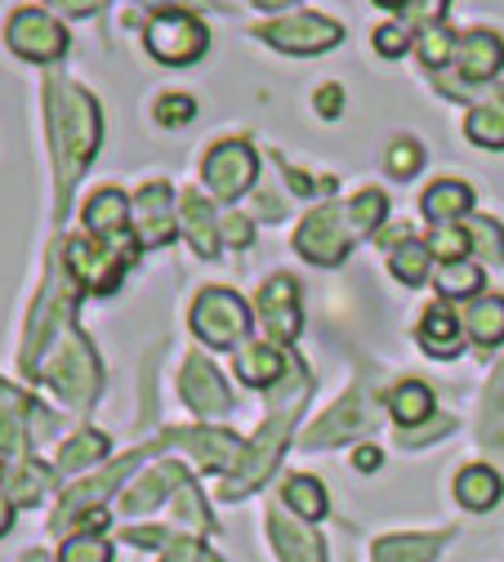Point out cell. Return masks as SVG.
I'll use <instances>...</instances> for the list:
<instances>
[{"label": "cell", "mask_w": 504, "mask_h": 562, "mask_svg": "<svg viewBox=\"0 0 504 562\" xmlns=\"http://www.w3.org/2000/svg\"><path fill=\"white\" fill-rule=\"evenodd\" d=\"M389 175H397V179H411L415 170H419V161H424V153H419V144H411V138H397V144L389 148Z\"/></svg>", "instance_id": "74e56055"}, {"label": "cell", "mask_w": 504, "mask_h": 562, "mask_svg": "<svg viewBox=\"0 0 504 562\" xmlns=\"http://www.w3.org/2000/svg\"><path fill=\"white\" fill-rule=\"evenodd\" d=\"M376 49H380L384 58H397V54L406 49V27H380V32H376Z\"/></svg>", "instance_id": "7bdbcfd3"}, {"label": "cell", "mask_w": 504, "mask_h": 562, "mask_svg": "<svg viewBox=\"0 0 504 562\" xmlns=\"http://www.w3.org/2000/svg\"><path fill=\"white\" fill-rule=\"evenodd\" d=\"M451 49H456V36H451L447 27H428L424 41H419V58H424L428 67H443V63L451 58Z\"/></svg>", "instance_id": "8d00e7d4"}, {"label": "cell", "mask_w": 504, "mask_h": 562, "mask_svg": "<svg viewBox=\"0 0 504 562\" xmlns=\"http://www.w3.org/2000/svg\"><path fill=\"white\" fill-rule=\"evenodd\" d=\"M5 531H10V496L0 491V536H5Z\"/></svg>", "instance_id": "f907efd6"}, {"label": "cell", "mask_w": 504, "mask_h": 562, "mask_svg": "<svg viewBox=\"0 0 504 562\" xmlns=\"http://www.w3.org/2000/svg\"><path fill=\"white\" fill-rule=\"evenodd\" d=\"M317 112L322 116H339L344 112V90L339 86H322L317 90Z\"/></svg>", "instance_id": "f6af8a7d"}, {"label": "cell", "mask_w": 504, "mask_h": 562, "mask_svg": "<svg viewBox=\"0 0 504 562\" xmlns=\"http://www.w3.org/2000/svg\"><path fill=\"white\" fill-rule=\"evenodd\" d=\"M447 536H389L376 544V562H434Z\"/></svg>", "instance_id": "cb8c5ba5"}, {"label": "cell", "mask_w": 504, "mask_h": 562, "mask_svg": "<svg viewBox=\"0 0 504 562\" xmlns=\"http://www.w3.org/2000/svg\"><path fill=\"white\" fill-rule=\"evenodd\" d=\"M438 291L443 295H478L482 291V272L473 268V263H447L443 272H438Z\"/></svg>", "instance_id": "836d02e7"}, {"label": "cell", "mask_w": 504, "mask_h": 562, "mask_svg": "<svg viewBox=\"0 0 504 562\" xmlns=\"http://www.w3.org/2000/svg\"><path fill=\"white\" fill-rule=\"evenodd\" d=\"M447 429H451V419H438V425H434V429H428V438H434V434H447ZM419 438H424V434H406L402 442H406V447H415Z\"/></svg>", "instance_id": "681fc988"}, {"label": "cell", "mask_w": 504, "mask_h": 562, "mask_svg": "<svg viewBox=\"0 0 504 562\" xmlns=\"http://www.w3.org/2000/svg\"><path fill=\"white\" fill-rule=\"evenodd\" d=\"M166 442L188 447L205 469H220V473H233V469L250 456V447H246L242 438H233V434H214V429H179V434H166Z\"/></svg>", "instance_id": "7c38bea8"}, {"label": "cell", "mask_w": 504, "mask_h": 562, "mask_svg": "<svg viewBox=\"0 0 504 562\" xmlns=\"http://www.w3.org/2000/svg\"><path fill=\"white\" fill-rule=\"evenodd\" d=\"M192 112H197V108H192L188 94H161V99H157V125H166V130L192 121Z\"/></svg>", "instance_id": "f35d334b"}, {"label": "cell", "mask_w": 504, "mask_h": 562, "mask_svg": "<svg viewBox=\"0 0 504 562\" xmlns=\"http://www.w3.org/2000/svg\"><path fill=\"white\" fill-rule=\"evenodd\" d=\"M179 220H183V228H188V237H192V250L197 255H214V246H220V237H214V210L201 201V196H183L179 201Z\"/></svg>", "instance_id": "484cf974"}, {"label": "cell", "mask_w": 504, "mask_h": 562, "mask_svg": "<svg viewBox=\"0 0 504 562\" xmlns=\"http://www.w3.org/2000/svg\"><path fill=\"white\" fill-rule=\"evenodd\" d=\"M419 344H424V353H434V358H456L460 344H464L460 317L447 304H434L424 313V322H419Z\"/></svg>", "instance_id": "d6986e66"}, {"label": "cell", "mask_w": 504, "mask_h": 562, "mask_svg": "<svg viewBox=\"0 0 504 562\" xmlns=\"http://www.w3.org/2000/svg\"><path fill=\"white\" fill-rule=\"evenodd\" d=\"M130 259H134L130 250H108V241H90V237L67 241V268H71V277H77L81 286H90L94 295L116 291L121 268H125Z\"/></svg>", "instance_id": "52a82bcc"}, {"label": "cell", "mask_w": 504, "mask_h": 562, "mask_svg": "<svg viewBox=\"0 0 504 562\" xmlns=\"http://www.w3.org/2000/svg\"><path fill=\"white\" fill-rule=\"evenodd\" d=\"M5 41L19 58H32V63H54L67 54V32L63 23H54L49 14L41 10H19L5 27Z\"/></svg>", "instance_id": "ba28073f"}, {"label": "cell", "mask_w": 504, "mask_h": 562, "mask_svg": "<svg viewBox=\"0 0 504 562\" xmlns=\"http://www.w3.org/2000/svg\"><path fill=\"white\" fill-rule=\"evenodd\" d=\"M464 134L482 148H504V99H491V103L473 108L469 121H464Z\"/></svg>", "instance_id": "83f0119b"}, {"label": "cell", "mask_w": 504, "mask_h": 562, "mask_svg": "<svg viewBox=\"0 0 504 562\" xmlns=\"http://www.w3.org/2000/svg\"><path fill=\"white\" fill-rule=\"evenodd\" d=\"M224 237H228L233 246H246V241H250V224H246V215H228V220H224Z\"/></svg>", "instance_id": "bcb514c9"}, {"label": "cell", "mask_w": 504, "mask_h": 562, "mask_svg": "<svg viewBox=\"0 0 504 562\" xmlns=\"http://www.w3.org/2000/svg\"><path fill=\"white\" fill-rule=\"evenodd\" d=\"M309 393V389H304ZM304 393L291 402V406H277L272 411V419L259 429V438L250 442V460L242 464V473L233 477V486H228V496H242L246 486H255V482H264L268 477V469L277 464V456L285 451V438H291V429H295V411L304 406Z\"/></svg>", "instance_id": "8992f818"}, {"label": "cell", "mask_w": 504, "mask_h": 562, "mask_svg": "<svg viewBox=\"0 0 504 562\" xmlns=\"http://www.w3.org/2000/svg\"><path fill=\"white\" fill-rule=\"evenodd\" d=\"M19 451H23V425H19V415L0 411V456H19Z\"/></svg>", "instance_id": "60d3db41"}, {"label": "cell", "mask_w": 504, "mask_h": 562, "mask_svg": "<svg viewBox=\"0 0 504 562\" xmlns=\"http://www.w3.org/2000/svg\"><path fill=\"white\" fill-rule=\"evenodd\" d=\"M5 496L10 505H36L45 496V486H49V473L36 464V460H10L5 464Z\"/></svg>", "instance_id": "d4e9b609"}, {"label": "cell", "mask_w": 504, "mask_h": 562, "mask_svg": "<svg viewBox=\"0 0 504 562\" xmlns=\"http://www.w3.org/2000/svg\"><path fill=\"white\" fill-rule=\"evenodd\" d=\"M268 531H272V544H277L281 562H326V549L313 531H304L295 522H281V518H272Z\"/></svg>", "instance_id": "603a6c76"}, {"label": "cell", "mask_w": 504, "mask_h": 562, "mask_svg": "<svg viewBox=\"0 0 504 562\" xmlns=\"http://www.w3.org/2000/svg\"><path fill=\"white\" fill-rule=\"evenodd\" d=\"M376 5H384V10H406L411 0H376Z\"/></svg>", "instance_id": "f5cc1de1"}, {"label": "cell", "mask_w": 504, "mask_h": 562, "mask_svg": "<svg viewBox=\"0 0 504 562\" xmlns=\"http://www.w3.org/2000/svg\"><path fill=\"white\" fill-rule=\"evenodd\" d=\"M469 241H473L486 259H500V255H504V233H500L491 220H473V224H469Z\"/></svg>", "instance_id": "ab89813d"}, {"label": "cell", "mask_w": 504, "mask_h": 562, "mask_svg": "<svg viewBox=\"0 0 504 562\" xmlns=\"http://www.w3.org/2000/svg\"><path fill=\"white\" fill-rule=\"evenodd\" d=\"M161 562H205V549H201L197 540H175Z\"/></svg>", "instance_id": "ee69618b"}, {"label": "cell", "mask_w": 504, "mask_h": 562, "mask_svg": "<svg viewBox=\"0 0 504 562\" xmlns=\"http://www.w3.org/2000/svg\"><path fill=\"white\" fill-rule=\"evenodd\" d=\"M352 237H357V228L348 220V205H322V210H313V215L300 224L295 250L304 259H313V263H339L348 255Z\"/></svg>", "instance_id": "5b68a950"}, {"label": "cell", "mask_w": 504, "mask_h": 562, "mask_svg": "<svg viewBox=\"0 0 504 562\" xmlns=\"http://www.w3.org/2000/svg\"><path fill=\"white\" fill-rule=\"evenodd\" d=\"M464 330L478 339V344H500L504 339V300H478L469 313H464Z\"/></svg>", "instance_id": "f1b7e54d"}, {"label": "cell", "mask_w": 504, "mask_h": 562, "mask_svg": "<svg viewBox=\"0 0 504 562\" xmlns=\"http://www.w3.org/2000/svg\"><path fill=\"white\" fill-rule=\"evenodd\" d=\"M357 429H367V397L362 393H348L339 406H331L317 425L304 434V447H335L344 438H352Z\"/></svg>", "instance_id": "9a60e30c"}, {"label": "cell", "mask_w": 504, "mask_h": 562, "mask_svg": "<svg viewBox=\"0 0 504 562\" xmlns=\"http://www.w3.org/2000/svg\"><path fill=\"white\" fill-rule=\"evenodd\" d=\"M99 5H103V0H99Z\"/></svg>", "instance_id": "db71d44e"}, {"label": "cell", "mask_w": 504, "mask_h": 562, "mask_svg": "<svg viewBox=\"0 0 504 562\" xmlns=\"http://www.w3.org/2000/svg\"><path fill=\"white\" fill-rule=\"evenodd\" d=\"M419 205H424V220H434V224H456V220H464V210L473 205V192H469V183L443 179V183H434V188L419 196Z\"/></svg>", "instance_id": "ffe728a7"}, {"label": "cell", "mask_w": 504, "mask_h": 562, "mask_svg": "<svg viewBox=\"0 0 504 562\" xmlns=\"http://www.w3.org/2000/svg\"><path fill=\"white\" fill-rule=\"evenodd\" d=\"M134 233L143 246H161L175 237V201L166 183H148L134 201Z\"/></svg>", "instance_id": "4fadbf2b"}, {"label": "cell", "mask_w": 504, "mask_h": 562, "mask_svg": "<svg viewBox=\"0 0 504 562\" xmlns=\"http://www.w3.org/2000/svg\"><path fill=\"white\" fill-rule=\"evenodd\" d=\"M49 5H58L63 14H94L99 0H49Z\"/></svg>", "instance_id": "7dc6e473"}, {"label": "cell", "mask_w": 504, "mask_h": 562, "mask_svg": "<svg viewBox=\"0 0 504 562\" xmlns=\"http://www.w3.org/2000/svg\"><path fill=\"white\" fill-rule=\"evenodd\" d=\"M352 464L362 469V473H371V469H380V451H376V447H362V451L352 456Z\"/></svg>", "instance_id": "c3c4849f"}, {"label": "cell", "mask_w": 504, "mask_h": 562, "mask_svg": "<svg viewBox=\"0 0 504 562\" xmlns=\"http://www.w3.org/2000/svg\"><path fill=\"white\" fill-rule=\"evenodd\" d=\"M500 496H504V482H500L495 469H486V464H469V469H460V477H456V501H460L464 509L486 514V509L500 505Z\"/></svg>", "instance_id": "ac0fdd59"}, {"label": "cell", "mask_w": 504, "mask_h": 562, "mask_svg": "<svg viewBox=\"0 0 504 562\" xmlns=\"http://www.w3.org/2000/svg\"><path fill=\"white\" fill-rule=\"evenodd\" d=\"M192 330L210 348H237L250 335V308L233 291H201L192 304Z\"/></svg>", "instance_id": "3957f363"}, {"label": "cell", "mask_w": 504, "mask_h": 562, "mask_svg": "<svg viewBox=\"0 0 504 562\" xmlns=\"http://www.w3.org/2000/svg\"><path fill=\"white\" fill-rule=\"evenodd\" d=\"M41 375H45V384H49L58 397L77 402V406L94 402L99 380H103L99 358H94V348H90L81 335H67V339L54 348V358L45 362V371H41Z\"/></svg>", "instance_id": "7a4b0ae2"}, {"label": "cell", "mask_w": 504, "mask_h": 562, "mask_svg": "<svg viewBox=\"0 0 504 562\" xmlns=\"http://www.w3.org/2000/svg\"><path fill=\"white\" fill-rule=\"evenodd\" d=\"M259 322L268 326L272 344H291L300 335L304 317H300V291L291 277H272L259 291Z\"/></svg>", "instance_id": "8fae6325"}, {"label": "cell", "mask_w": 504, "mask_h": 562, "mask_svg": "<svg viewBox=\"0 0 504 562\" xmlns=\"http://www.w3.org/2000/svg\"><path fill=\"white\" fill-rule=\"evenodd\" d=\"M237 375L250 384V389H268L285 375V353L277 344H250L246 353L237 358Z\"/></svg>", "instance_id": "7402d4cb"}, {"label": "cell", "mask_w": 504, "mask_h": 562, "mask_svg": "<svg viewBox=\"0 0 504 562\" xmlns=\"http://www.w3.org/2000/svg\"><path fill=\"white\" fill-rule=\"evenodd\" d=\"M108 456V438L103 434H94V429H86V434H77L63 451H58V469H67V473H77V469H86V464H94V460H103Z\"/></svg>", "instance_id": "4dcf8cb0"}, {"label": "cell", "mask_w": 504, "mask_h": 562, "mask_svg": "<svg viewBox=\"0 0 504 562\" xmlns=\"http://www.w3.org/2000/svg\"><path fill=\"white\" fill-rule=\"evenodd\" d=\"M456 63H460V77L464 81H491L500 67H504V41L495 32H469L460 41Z\"/></svg>", "instance_id": "2e32d148"}, {"label": "cell", "mask_w": 504, "mask_h": 562, "mask_svg": "<svg viewBox=\"0 0 504 562\" xmlns=\"http://www.w3.org/2000/svg\"><path fill=\"white\" fill-rule=\"evenodd\" d=\"M63 562H112V544L94 531H81L63 544Z\"/></svg>", "instance_id": "e575fe53"}, {"label": "cell", "mask_w": 504, "mask_h": 562, "mask_svg": "<svg viewBox=\"0 0 504 562\" xmlns=\"http://www.w3.org/2000/svg\"><path fill=\"white\" fill-rule=\"evenodd\" d=\"M183 482H188V473H183L179 464H157V469H148V473H143V477L125 491L121 509H125V514H148V509L161 505L166 491H179Z\"/></svg>", "instance_id": "e0dca14e"}, {"label": "cell", "mask_w": 504, "mask_h": 562, "mask_svg": "<svg viewBox=\"0 0 504 562\" xmlns=\"http://www.w3.org/2000/svg\"><path fill=\"white\" fill-rule=\"evenodd\" d=\"M259 36L285 54H317L339 45V23L322 19V14H300V19H285V23H264Z\"/></svg>", "instance_id": "30bf717a"}, {"label": "cell", "mask_w": 504, "mask_h": 562, "mask_svg": "<svg viewBox=\"0 0 504 562\" xmlns=\"http://www.w3.org/2000/svg\"><path fill=\"white\" fill-rule=\"evenodd\" d=\"M179 393H183V402H188L197 415H224V411L233 406V397H228L220 371H214L205 358H188V367H183V375H179Z\"/></svg>", "instance_id": "5bb4252c"}, {"label": "cell", "mask_w": 504, "mask_h": 562, "mask_svg": "<svg viewBox=\"0 0 504 562\" xmlns=\"http://www.w3.org/2000/svg\"><path fill=\"white\" fill-rule=\"evenodd\" d=\"M393 272L406 281V286H419V281L428 277V246L424 241H415V237H406L402 246H393Z\"/></svg>", "instance_id": "1f68e13d"}, {"label": "cell", "mask_w": 504, "mask_h": 562, "mask_svg": "<svg viewBox=\"0 0 504 562\" xmlns=\"http://www.w3.org/2000/svg\"><path fill=\"white\" fill-rule=\"evenodd\" d=\"M469 246H473V241H469V233H460V228H451V224H443V228L434 233V241H428V250L443 255L447 263H460Z\"/></svg>", "instance_id": "d590c367"}, {"label": "cell", "mask_w": 504, "mask_h": 562, "mask_svg": "<svg viewBox=\"0 0 504 562\" xmlns=\"http://www.w3.org/2000/svg\"><path fill=\"white\" fill-rule=\"evenodd\" d=\"M259 10H285V5H295V0H255Z\"/></svg>", "instance_id": "816d5d0a"}, {"label": "cell", "mask_w": 504, "mask_h": 562, "mask_svg": "<svg viewBox=\"0 0 504 562\" xmlns=\"http://www.w3.org/2000/svg\"><path fill=\"white\" fill-rule=\"evenodd\" d=\"M384 215H389V201H384V192H376V188L357 192V196L348 201V220H352L357 233H376V228L384 224Z\"/></svg>", "instance_id": "d6a6232c"}, {"label": "cell", "mask_w": 504, "mask_h": 562, "mask_svg": "<svg viewBox=\"0 0 504 562\" xmlns=\"http://www.w3.org/2000/svg\"><path fill=\"white\" fill-rule=\"evenodd\" d=\"M143 41H148L153 58L157 63H170V67H183V63H197L210 45V32L197 14H183V10H166L148 23V32H143Z\"/></svg>", "instance_id": "277c9868"}, {"label": "cell", "mask_w": 504, "mask_h": 562, "mask_svg": "<svg viewBox=\"0 0 504 562\" xmlns=\"http://www.w3.org/2000/svg\"><path fill=\"white\" fill-rule=\"evenodd\" d=\"M49 125H54V161H58V196L71 192L99 148V108L71 81H49Z\"/></svg>", "instance_id": "6da1fadb"}, {"label": "cell", "mask_w": 504, "mask_h": 562, "mask_svg": "<svg viewBox=\"0 0 504 562\" xmlns=\"http://www.w3.org/2000/svg\"><path fill=\"white\" fill-rule=\"evenodd\" d=\"M389 411H393L397 425L411 429V425H419V419L434 415V393H428L424 384H415V380H406V384H397L389 393Z\"/></svg>", "instance_id": "4316f807"}, {"label": "cell", "mask_w": 504, "mask_h": 562, "mask_svg": "<svg viewBox=\"0 0 504 562\" xmlns=\"http://www.w3.org/2000/svg\"><path fill=\"white\" fill-rule=\"evenodd\" d=\"M285 505H291L304 522H317L322 514H326V491H322V482L317 477H291L285 482Z\"/></svg>", "instance_id": "f546056e"}, {"label": "cell", "mask_w": 504, "mask_h": 562, "mask_svg": "<svg viewBox=\"0 0 504 562\" xmlns=\"http://www.w3.org/2000/svg\"><path fill=\"white\" fill-rule=\"evenodd\" d=\"M443 10H447V0H411V5H406L411 23H424V27H438Z\"/></svg>", "instance_id": "b9f144b4"}, {"label": "cell", "mask_w": 504, "mask_h": 562, "mask_svg": "<svg viewBox=\"0 0 504 562\" xmlns=\"http://www.w3.org/2000/svg\"><path fill=\"white\" fill-rule=\"evenodd\" d=\"M86 224H90V233H99V237H125V224H130V201H125L116 188L94 192V196H90V205H86Z\"/></svg>", "instance_id": "44dd1931"}, {"label": "cell", "mask_w": 504, "mask_h": 562, "mask_svg": "<svg viewBox=\"0 0 504 562\" xmlns=\"http://www.w3.org/2000/svg\"><path fill=\"white\" fill-rule=\"evenodd\" d=\"M255 175H259L255 148L242 144V138H228V144H220L205 157V183H210V192L220 201H237L255 183Z\"/></svg>", "instance_id": "9c48e42d"}]
</instances>
